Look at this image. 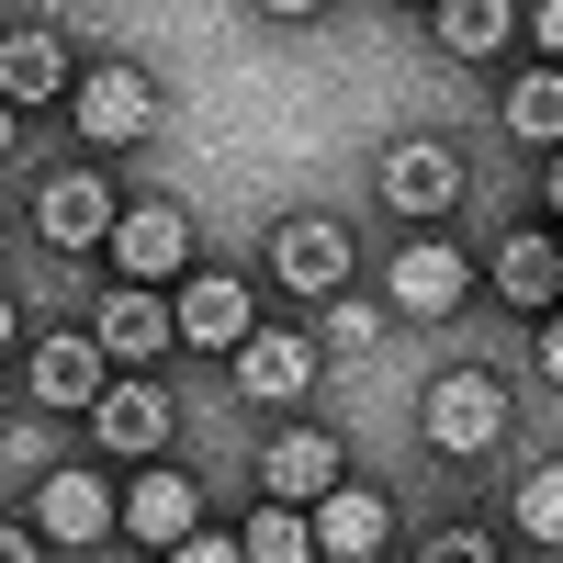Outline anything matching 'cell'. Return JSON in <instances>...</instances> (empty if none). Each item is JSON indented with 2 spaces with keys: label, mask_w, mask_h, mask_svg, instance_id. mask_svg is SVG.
Wrapping results in <instances>:
<instances>
[{
  "label": "cell",
  "mask_w": 563,
  "mask_h": 563,
  "mask_svg": "<svg viewBox=\"0 0 563 563\" xmlns=\"http://www.w3.org/2000/svg\"><path fill=\"white\" fill-rule=\"evenodd\" d=\"M68 113H79V147H90V158H113V147H147V135H158V79L135 68V57H102V68H79Z\"/></svg>",
  "instance_id": "1"
},
{
  "label": "cell",
  "mask_w": 563,
  "mask_h": 563,
  "mask_svg": "<svg viewBox=\"0 0 563 563\" xmlns=\"http://www.w3.org/2000/svg\"><path fill=\"white\" fill-rule=\"evenodd\" d=\"M417 429H429V451H440V462H485V451L507 440V384L462 361V372H440V384H429Z\"/></svg>",
  "instance_id": "2"
},
{
  "label": "cell",
  "mask_w": 563,
  "mask_h": 563,
  "mask_svg": "<svg viewBox=\"0 0 563 563\" xmlns=\"http://www.w3.org/2000/svg\"><path fill=\"white\" fill-rule=\"evenodd\" d=\"M23 372H34V406L45 417H90V406H102L113 395V350H102V327H57V339H34L23 350Z\"/></svg>",
  "instance_id": "3"
},
{
  "label": "cell",
  "mask_w": 563,
  "mask_h": 563,
  "mask_svg": "<svg viewBox=\"0 0 563 563\" xmlns=\"http://www.w3.org/2000/svg\"><path fill=\"white\" fill-rule=\"evenodd\" d=\"M372 192H384V214H406V225H440L462 203V147L451 135H395L384 169H372Z\"/></svg>",
  "instance_id": "4"
},
{
  "label": "cell",
  "mask_w": 563,
  "mask_h": 563,
  "mask_svg": "<svg viewBox=\"0 0 563 563\" xmlns=\"http://www.w3.org/2000/svg\"><path fill=\"white\" fill-rule=\"evenodd\" d=\"M384 305L417 316V327L462 316V305H474V249H451L440 225H429V238H406V249H395V294H384Z\"/></svg>",
  "instance_id": "5"
},
{
  "label": "cell",
  "mask_w": 563,
  "mask_h": 563,
  "mask_svg": "<svg viewBox=\"0 0 563 563\" xmlns=\"http://www.w3.org/2000/svg\"><path fill=\"white\" fill-rule=\"evenodd\" d=\"M225 372H238V395H249V406H305V395H316V372H327V350L305 339V327H249V339L225 350Z\"/></svg>",
  "instance_id": "6"
},
{
  "label": "cell",
  "mask_w": 563,
  "mask_h": 563,
  "mask_svg": "<svg viewBox=\"0 0 563 563\" xmlns=\"http://www.w3.org/2000/svg\"><path fill=\"white\" fill-rule=\"evenodd\" d=\"M113 225H124V203H113L102 169H45L34 180V238L45 249H113Z\"/></svg>",
  "instance_id": "7"
},
{
  "label": "cell",
  "mask_w": 563,
  "mask_h": 563,
  "mask_svg": "<svg viewBox=\"0 0 563 563\" xmlns=\"http://www.w3.org/2000/svg\"><path fill=\"white\" fill-rule=\"evenodd\" d=\"M260 260H271V282H294V294H350V225L339 214H282Z\"/></svg>",
  "instance_id": "8"
},
{
  "label": "cell",
  "mask_w": 563,
  "mask_h": 563,
  "mask_svg": "<svg viewBox=\"0 0 563 563\" xmlns=\"http://www.w3.org/2000/svg\"><path fill=\"white\" fill-rule=\"evenodd\" d=\"M485 282H496L519 316H552V305H563V225L541 214V225H519V238H496V249H485Z\"/></svg>",
  "instance_id": "9"
},
{
  "label": "cell",
  "mask_w": 563,
  "mask_h": 563,
  "mask_svg": "<svg viewBox=\"0 0 563 563\" xmlns=\"http://www.w3.org/2000/svg\"><path fill=\"white\" fill-rule=\"evenodd\" d=\"M90 327H102V350L124 372H147L158 350H180V305H158V282H113V294L90 305Z\"/></svg>",
  "instance_id": "10"
},
{
  "label": "cell",
  "mask_w": 563,
  "mask_h": 563,
  "mask_svg": "<svg viewBox=\"0 0 563 563\" xmlns=\"http://www.w3.org/2000/svg\"><path fill=\"white\" fill-rule=\"evenodd\" d=\"M169 429H180V406L147 384V372H113V395L90 406V440H113L124 462H158V451H169Z\"/></svg>",
  "instance_id": "11"
},
{
  "label": "cell",
  "mask_w": 563,
  "mask_h": 563,
  "mask_svg": "<svg viewBox=\"0 0 563 563\" xmlns=\"http://www.w3.org/2000/svg\"><path fill=\"white\" fill-rule=\"evenodd\" d=\"M34 519H45L57 552H102V541L124 530V507H113L102 474H45V485H34Z\"/></svg>",
  "instance_id": "12"
},
{
  "label": "cell",
  "mask_w": 563,
  "mask_h": 563,
  "mask_svg": "<svg viewBox=\"0 0 563 563\" xmlns=\"http://www.w3.org/2000/svg\"><path fill=\"white\" fill-rule=\"evenodd\" d=\"M169 305H180V350H238L249 327H260V294H249L238 271H192Z\"/></svg>",
  "instance_id": "13"
},
{
  "label": "cell",
  "mask_w": 563,
  "mask_h": 563,
  "mask_svg": "<svg viewBox=\"0 0 563 563\" xmlns=\"http://www.w3.org/2000/svg\"><path fill=\"white\" fill-rule=\"evenodd\" d=\"M113 260H124V282H180V260H192V214H180V203H124Z\"/></svg>",
  "instance_id": "14"
},
{
  "label": "cell",
  "mask_w": 563,
  "mask_h": 563,
  "mask_svg": "<svg viewBox=\"0 0 563 563\" xmlns=\"http://www.w3.org/2000/svg\"><path fill=\"white\" fill-rule=\"evenodd\" d=\"M327 485H350V462H339V440H327V429H282V440H260V496L316 507Z\"/></svg>",
  "instance_id": "15"
},
{
  "label": "cell",
  "mask_w": 563,
  "mask_h": 563,
  "mask_svg": "<svg viewBox=\"0 0 563 563\" xmlns=\"http://www.w3.org/2000/svg\"><path fill=\"white\" fill-rule=\"evenodd\" d=\"M203 519V496L192 474H169V462H147V474L124 485V541H147V552H180V530Z\"/></svg>",
  "instance_id": "16"
},
{
  "label": "cell",
  "mask_w": 563,
  "mask_h": 563,
  "mask_svg": "<svg viewBox=\"0 0 563 563\" xmlns=\"http://www.w3.org/2000/svg\"><path fill=\"white\" fill-rule=\"evenodd\" d=\"M384 541H395V507L372 496V485H327L316 496V552L327 563H372Z\"/></svg>",
  "instance_id": "17"
},
{
  "label": "cell",
  "mask_w": 563,
  "mask_h": 563,
  "mask_svg": "<svg viewBox=\"0 0 563 563\" xmlns=\"http://www.w3.org/2000/svg\"><path fill=\"white\" fill-rule=\"evenodd\" d=\"M79 68H68V45L45 34V23H12L0 34V102H68Z\"/></svg>",
  "instance_id": "18"
},
{
  "label": "cell",
  "mask_w": 563,
  "mask_h": 563,
  "mask_svg": "<svg viewBox=\"0 0 563 563\" xmlns=\"http://www.w3.org/2000/svg\"><path fill=\"white\" fill-rule=\"evenodd\" d=\"M429 23H440V57L485 68V57L519 45V0H429Z\"/></svg>",
  "instance_id": "19"
},
{
  "label": "cell",
  "mask_w": 563,
  "mask_h": 563,
  "mask_svg": "<svg viewBox=\"0 0 563 563\" xmlns=\"http://www.w3.org/2000/svg\"><path fill=\"white\" fill-rule=\"evenodd\" d=\"M507 135H519V147H563V57L507 79Z\"/></svg>",
  "instance_id": "20"
},
{
  "label": "cell",
  "mask_w": 563,
  "mask_h": 563,
  "mask_svg": "<svg viewBox=\"0 0 563 563\" xmlns=\"http://www.w3.org/2000/svg\"><path fill=\"white\" fill-rule=\"evenodd\" d=\"M238 541H249V563H305V552H316V507H294V496H260Z\"/></svg>",
  "instance_id": "21"
},
{
  "label": "cell",
  "mask_w": 563,
  "mask_h": 563,
  "mask_svg": "<svg viewBox=\"0 0 563 563\" xmlns=\"http://www.w3.org/2000/svg\"><path fill=\"white\" fill-rule=\"evenodd\" d=\"M519 541H541V552H563V462H541V474H519Z\"/></svg>",
  "instance_id": "22"
},
{
  "label": "cell",
  "mask_w": 563,
  "mask_h": 563,
  "mask_svg": "<svg viewBox=\"0 0 563 563\" xmlns=\"http://www.w3.org/2000/svg\"><path fill=\"white\" fill-rule=\"evenodd\" d=\"M339 316H327V350H372L384 339V305H361V294H327Z\"/></svg>",
  "instance_id": "23"
},
{
  "label": "cell",
  "mask_w": 563,
  "mask_h": 563,
  "mask_svg": "<svg viewBox=\"0 0 563 563\" xmlns=\"http://www.w3.org/2000/svg\"><path fill=\"white\" fill-rule=\"evenodd\" d=\"M417 552H429V563H485V552H496V530H485V519H451V530H429Z\"/></svg>",
  "instance_id": "24"
},
{
  "label": "cell",
  "mask_w": 563,
  "mask_h": 563,
  "mask_svg": "<svg viewBox=\"0 0 563 563\" xmlns=\"http://www.w3.org/2000/svg\"><path fill=\"white\" fill-rule=\"evenodd\" d=\"M530 372H541V384H552V395H563V305H552V316H541V339H530Z\"/></svg>",
  "instance_id": "25"
},
{
  "label": "cell",
  "mask_w": 563,
  "mask_h": 563,
  "mask_svg": "<svg viewBox=\"0 0 563 563\" xmlns=\"http://www.w3.org/2000/svg\"><path fill=\"white\" fill-rule=\"evenodd\" d=\"M238 552H249L238 530H180V563H238Z\"/></svg>",
  "instance_id": "26"
},
{
  "label": "cell",
  "mask_w": 563,
  "mask_h": 563,
  "mask_svg": "<svg viewBox=\"0 0 563 563\" xmlns=\"http://www.w3.org/2000/svg\"><path fill=\"white\" fill-rule=\"evenodd\" d=\"M530 45H541V57H563V0H541V12H530Z\"/></svg>",
  "instance_id": "27"
},
{
  "label": "cell",
  "mask_w": 563,
  "mask_h": 563,
  "mask_svg": "<svg viewBox=\"0 0 563 563\" xmlns=\"http://www.w3.org/2000/svg\"><path fill=\"white\" fill-rule=\"evenodd\" d=\"M541 214L563 225V147H552V169H541Z\"/></svg>",
  "instance_id": "28"
},
{
  "label": "cell",
  "mask_w": 563,
  "mask_h": 563,
  "mask_svg": "<svg viewBox=\"0 0 563 563\" xmlns=\"http://www.w3.org/2000/svg\"><path fill=\"white\" fill-rule=\"evenodd\" d=\"M260 12H271V23H316L327 0H260Z\"/></svg>",
  "instance_id": "29"
}]
</instances>
